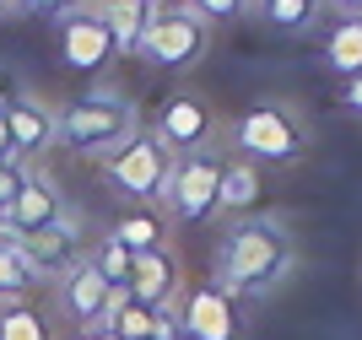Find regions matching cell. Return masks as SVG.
Here are the masks:
<instances>
[{"mask_svg":"<svg viewBox=\"0 0 362 340\" xmlns=\"http://www.w3.org/2000/svg\"><path fill=\"white\" fill-rule=\"evenodd\" d=\"M292 270H298V238L287 233L281 216H238V222L222 233V249H216V286L238 297L243 308L249 303H265L271 292L292 281Z\"/></svg>","mask_w":362,"mask_h":340,"instance_id":"cell-1","label":"cell"},{"mask_svg":"<svg viewBox=\"0 0 362 340\" xmlns=\"http://www.w3.org/2000/svg\"><path fill=\"white\" fill-rule=\"evenodd\" d=\"M136 130H141V108L108 81H92L81 98H71L60 108V146L76 157H92V163L119 151Z\"/></svg>","mask_w":362,"mask_h":340,"instance_id":"cell-2","label":"cell"},{"mask_svg":"<svg viewBox=\"0 0 362 340\" xmlns=\"http://www.w3.org/2000/svg\"><path fill=\"white\" fill-rule=\"evenodd\" d=\"M233 146L255 168L259 163H298L303 151H308V130L281 103H249L238 114V124H233Z\"/></svg>","mask_w":362,"mask_h":340,"instance_id":"cell-3","label":"cell"},{"mask_svg":"<svg viewBox=\"0 0 362 340\" xmlns=\"http://www.w3.org/2000/svg\"><path fill=\"white\" fill-rule=\"evenodd\" d=\"M168 163H173V157L151 141V130H136L119 151H108L98 168H103V184L119 194L124 206H157V200H163Z\"/></svg>","mask_w":362,"mask_h":340,"instance_id":"cell-4","label":"cell"},{"mask_svg":"<svg viewBox=\"0 0 362 340\" xmlns=\"http://www.w3.org/2000/svg\"><path fill=\"white\" fill-rule=\"evenodd\" d=\"M216 184H222V157L211 151H189V157H173L163 178V200L168 222H211L216 216Z\"/></svg>","mask_w":362,"mask_h":340,"instance_id":"cell-5","label":"cell"},{"mask_svg":"<svg viewBox=\"0 0 362 340\" xmlns=\"http://www.w3.org/2000/svg\"><path fill=\"white\" fill-rule=\"evenodd\" d=\"M173 313H179L184 340H249V308L216 281H184Z\"/></svg>","mask_w":362,"mask_h":340,"instance_id":"cell-6","label":"cell"},{"mask_svg":"<svg viewBox=\"0 0 362 340\" xmlns=\"http://www.w3.org/2000/svg\"><path fill=\"white\" fill-rule=\"evenodd\" d=\"M108 303H114V286L87 265V254L65 270L60 281H49V313H54L71 335L98 329V324H103V313H108Z\"/></svg>","mask_w":362,"mask_h":340,"instance_id":"cell-7","label":"cell"},{"mask_svg":"<svg viewBox=\"0 0 362 340\" xmlns=\"http://www.w3.org/2000/svg\"><path fill=\"white\" fill-rule=\"evenodd\" d=\"M6 243H11V238H6ZM87 243H92L87 216H81V211H65L54 227H44V233H33V238H16V254H22L28 270L49 286V281H60L65 270L87 254Z\"/></svg>","mask_w":362,"mask_h":340,"instance_id":"cell-8","label":"cell"},{"mask_svg":"<svg viewBox=\"0 0 362 340\" xmlns=\"http://www.w3.org/2000/svg\"><path fill=\"white\" fill-rule=\"evenodd\" d=\"M151 141H157L168 157L211 151V141H216V114H211V103H200L195 92H173V98H163V108L151 114Z\"/></svg>","mask_w":362,"mask_h":340,"instance_id":"cell-9","label":"cell"},{"mask_svg":"<svg viewBox=\"0 0 362 340\" xmlns=\"http://www.w3.org/2000/svg\"><path fill=\"white\" fill-rule=\"evenodd\" d=\"M6 124H11L16 163H28V168H38V157H49L60 146V108L44 92H28V87L6 92Z\"/></svg>","mask_w":362,"mask_h":340,"instance_id":"cell-10","label":"cell"},{"mask_svg":"<svg viewBox=\"0 0 362 340\" xmlns=\"http://www.w3.org/2000/svg\"><path fill=\"white\" fill-rule=\"evenodd\" d=\"M206 49H211V22L200 11H163L157 28L146 33L141 54H146L157 71H189Z\"/></svg>","mask_w":362,"mask_h":340,"instance_id":"cell-11","label":"cell"},{"mask_svg":"<svg viewBox=\"0 0 362 340\" xmlns=\"http://www.w3.org/2000/svg\"><path fill=\"white\" fill-rule=\"evenodd\" d=\"M71 211V200H65V189L54 184V173H44V168H33L28 178H22V189H16V200L6 211H0V238H33L44 233V227H54Z\"/></svg>","mask_w":362,"mask_h":340,"instance_id":"cell-12","label":"cell"},{"mask_svg":"<svg viewBox=\"0 0 362 340\" xmlns=\"http://www.w3.org/2000/svg\"><path fill=\"white\" fill-rule=\"evenodd\" d=\"M60 59L71 65V71L81 76H103L108 65H114V38H108L103 16L92 11V6H76L71 16H60Z\"/></svg>","mask_w":362,"mask_h":340,"instance_id":"cell-13","label":"cell"},{"mask_svg":"<svg viewBox=\"0 0 362 340\" xmlns=\"http://www.w3.org/2000/svg\"><path fill=\"white\" fill-rule=\"evenodd\" d=\"M184 292V259L179 249H146V254H130V281H124V297H136L146 308H173Z\"/></svg>","mask_w":362,"mask_h":340,"instance_id":"cell-14","label":"cell"},{"mask_svg":"<svg viewBox=\"0 0 362 340\" xmlns=\"http://www.w3.org/2000/svg\"><path fill=\"white\" fill-rule=\"evenodd\" d=\"M98 329H108V335H119V340H184L173 308H146V303H136V297H124V292H114V303H108Z\"/></svg>","mask_w":362,"mask_h":340,"instance_id":"cell-15","label":"cell"},{"mask_svg":"<svg viewBox=\"0 0 362 340\" xmlns=\"http://www.w3.org/2000/svg\"><path fill=\"white\" fill-rule=\"evenodd\" d=\"M98 16H103L108 38H114V54H141V44H146V33L157 28L163 6H157V0H108Z\"/></svg>","mask_w":362,"mask_h":340,"instance_id":"cell-16","label":"cell"},{"mask_svg":"<svg viewBox=\"0 0 362 340\" xmlns=\"http://www.w3.org/2000/svg\"><path fill=\"white\" fill-rule=\"evenodd\" d=\"M114 243H124V254H146V249H168L173 243V222L163 206H124V216L108 227Z\"/></svg>","mask_w":362,"mask_h":340,"instance_id":"cell-17","label":"cell"},{"mask_svg":"<svg viewBox=\"0 0 362 340\" xmlns=\"http://www.w3.org/2000/svg\"><path fill=\"white\" fill-rule=\"evenodd\" d=\"M265 178L249 157H222V184H216V216H255Z\"/></svg>","mask_w":362,"mask_h":340,"instance_id":"cell-18","label":"cell"},{"mask_svg":"<svg viewBox=\"0 0 362 340\" xmlns=\"http://www.w3.org/2000/svg\"><path fill=\"white\" fill-rule=\"evenodd\" d=\"M54 313L38 303H0V340H54Z\"/></svg>","mask_w":362,"mask_h":340,"instance_id":"cell-19","label":"cell"},{"mask_svg":"<svg viewBox=\"0 0 362 340\" xmlns=\"http://www.w3.org/2000/svg\"><path fill=\"white\" fill-rule=\"evenodd\" d=\"M325 59H330L335 76H362V16H341L325 38Z\"/></svg>","mask_w":362,"mask_h":340,"instance_id":"cell-20","label":"cell"},{"mask_svg":"<svg viewBox=\"0 0 362 340\" xmlns=\"http://www.w3.org/2000/svg\"><path fill=\"white\" fill-rule=\"evenodd\" d=\"M44 292V281L28 270V259L16 254V243L0 238V303H28V297Z\"/></svg>","mask_w":362,"mask_h":340,"instance_id":"cell-21","label":"cell"},{"mask_svg":"<svg viewBox=\"0 0 362 340\" xmlns=\"http://www.w3.org/2000/svg\"><path fill=\"white\" fill-rule=\"evenodd\" d=\"M87 265L98 270L114 292H124V281H130V254H124V243H114L108 233H98V238L87 243Z\"/></svg>","mask_w":362,"mask_h":340,"instance_id":"cell-22","label":"cell"},{"mask_svg":"<svg viewBox=\"0 0 362 340\" xmlns=\"http://www.w3.org/2000/svg\"><path fill=\"white\" fill-rule=\"evenodd\" d=\"M259 16L281 33H303L319 16V0H259Z\"/></svg>","mask_w":362,"mask_h":340,"instance_id":"cell-23","label":"cell"},{"mask_svg":"<svg viewBox=\"0 0 362 340\" xmlns=\"http://www.w3.org/2000/svg\"><path fill=\"white\" fill-rule=\"evenodd\" d=\"M76 6H87V0H6V11L22 16H71Z\"/></svg>","mask_w":362,"mask_h":340,"instance_id":"cell-24","label":"cell"},{"mask_svg":"<svg viewBox=\"0 0 362 340\" xmlns=\"http://www.w3.org/2000/svg\"><path fill=\"white\" fill-rule=\"evenodd\" d=\"M195 11L206 16V22H238V16L249 11V0H195Z\"/></svg>","mask_w":362,"mask_h":340,"instance_id":"cell-25","label":"cell"},{"mask_svg":"<svg viewBox=\"0 0 362 340\" xmlns=\"http://www.w3.org/2000/svg\"><path fill=\"white\" fill-rule=\"evenodd\" d=\"M33 168L28 163H0V211L16 200V189H22V178H28Z\"/></svg>","mask_w":362,"mask_h":340,"instance_id":"cell-26","label":"cell"},{"mask_svg":"<svg viewBox=\"0 0 362 340\" xmlns=\"http://www.w3.org/2000/svg\"><path fill=\"white\" fill-rule=\"evenodd\" d=\"M0 163H16V151H11V124H6V103H0Z\"/></svg>","mask_w":362,"mask_h":340,"instance_id":"cell-27","label":"cell"},{"mask_svg":"<svg viewBox=\"0 0 362 340\" xmlns=\"http://www.w3.org/2000/svg\"><path fill=\"white\" fill-rule=\"evenodd\" d=\"M346 108H351V114H362V76H351V81H346Z\"/></svg>","mask_w":362,"mask_h":340,"instance_id":"cell-28","label":"cell"},{"mask_svg":"<svg viewBox=\"0 0 362 340\" xmlns=\"http://www.w3.org/2000/svg\"><path fill=\"white\" fill-rule=\"evenodd\" d=\"M163 11H195V0H157Z\"/></svg>","mask_w":362,"mask_h":340,"instance_id":"cell-29","label":"cell"},{"mask_svg":"<svg viewBox=\"0 0 362 340\" xmlns=\"http://www.w3.org/2000/svg\"><path fill=\"white\" fill-rule=\"evenodd\" d=\"M341 6V16H362V0H335Z\"/></svg>","mask_w":362,"mask_h":340,"instance_id":"cell-30","label":"cell"},{"mask_svg":"<svg viewBox=\"0 0 362 340\" xmlns=\"http://www.w3.org/2000/svg\"><path fill=\"white\" fill-rule=\"evenodd\" d=\"M87 340H119V335H108V329H87Z\"/></svg>","mask_w":362,"mask_h":340,"instance_id":"cell-31","label":"cell"},{"mask_svg":"<svg viewBox=\"0 0 362 340\" xmlns=\"http://www.w3.org/2000/svg\"><path fill=\"white\" fill-rule=\"evenodd\" d=\"M54 340H87V335H71V329H65V335H54Z\"/></svg>","mask_w":362,"mask_h":340,"instance_id":"cell-32","label":"cell"},{"mask_svg":"<svg viewBox=\"0 0 362 340\" xmlns=\"http://www.w3.org/2000/svg\"><path fill=\"white\" fill-rule=\"evenodd\" d=\"M87 6H92V11H103V6H108V0H87Z\"/></svg>","mask_w":362,"mask_h":340,"instance_id":"cell-33","label":"cell"},{"mask_svg":"<svg viewBox=\"0 0 362 340\" xmlns=\"http://www.w3.org/2000/svg\"><path fill=\"white\" fill-rule=\"evenodd\" d=\"M0 16H6V0H0Z\"/></svg>","mask_w":362,"mask_h":340,"instance_id":"cell-34","label":"cell"},{"mask_svg":"<svg viewBox=\"0 0 362 340\" xmlns=\"http://www.w3.org/2000/svg\"><path fill=\"white\" fill-rule=\"evenodd\" d=\"M0 103H6V92H0Z\"/></svg>","mask_w":362,"mask_h":340,"instance_id":"cell-35","label":"cell"}]
</instances>
